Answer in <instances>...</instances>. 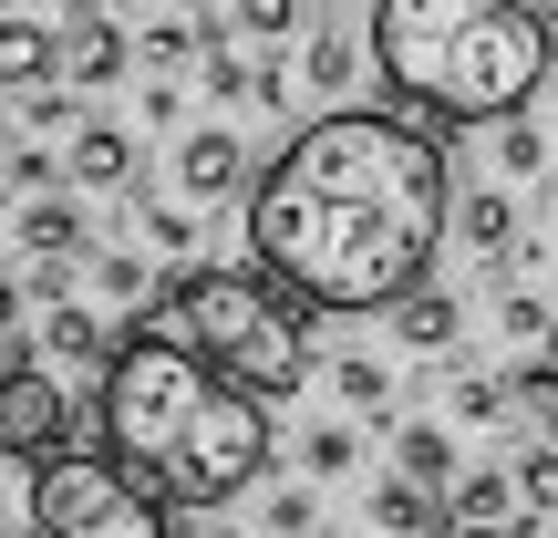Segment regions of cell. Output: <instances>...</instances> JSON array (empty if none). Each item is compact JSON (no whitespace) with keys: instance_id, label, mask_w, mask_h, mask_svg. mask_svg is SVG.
Listing matches in <instances>:
<instances>
[{"instance_id":"f35d334b","label":"cell","mask_w":558,"mask_h":538,"mask_svg":"<svg viewBox=\"0 0 558 538\" xmlns=\"http://www.w3.org/2000/svg\"><path fill=\"white\" fill-rule=\"evenodd\" d=\"M538 11H548V0H538Z\"/></svg>"},{"instance_id":"4fadbf2b","label":"cell","mask_w":558,"mask_h":538,"mask_svg":"<svg viewBox=\"0 0 558 538\" xmlns=\"http://www.w3.org/2000/svg\"><path fill=\"white\" fill-rule=\"evenodd\" d=\"M124 73H135V32H124L114 11H104V21H73V32H62V83H73L83 104H94L104 83H124Z\"/></svg>"},{"instance_id":"8992f818","label":"cell","mask_w":558,"mask_h":538,"mask_svg":"<svg viewBox=\"0 0 558 538\" xmlns=\"http://www.w3.org/2000/svg\"><path fill=\"white\" fill-rule=\"evenodd\" d=\"M83 425H94V394H73L41 352L0 362V456L11 466H41V456H62V445H83Z\"/></svg>"},{"instance_id":"2e32d148","label":"cell","mask_w":558,"mask_h":538,"mask_svg":"<svg viewBox=\"0 0 558 538\" xmlns=\"http://www.w3.org/2000/svg\"><path fill=\"white\" fill-rule=\"evenodd\" d=\"M393 332H403V352L445 362V352L465 342V300L445 290V279H424V290H403V300H393Z\"/></svg>"},{"instance_id":"f1b7e54d","label":"cell","mask_w":558,"mask_h":538,"mask_svg":"<svg viewBox=\"0 0 558 538\" xmlns=\"http://www.w3.org/2000/svg\"><path fill=\"white\" fill-rule=\"evenodd\" d=\"M507 383H518V425H558V352H527Z\"/></svg>"},{"instance_id":"d4e9b609","label":"cell","mask_w":558,"mask_h":538,"mask_svg":"<svg viewBox=\"0 0 558 538\" xmlns=\"http://www.w3.org/2000/svg\"><path fill=\"white\" fill-rule=\"evenodd\" d=\"M331 404H352V415H393V362H383V352H331Z\"/></svg>"},{"instance_id":"4316f807","label":"cell","mask_w":558,"mask_h":538,"mask_svg":"<svg viewBox=\"0 0 558 538\" xmlns=\"http://www.w3.org/2000/svg\"><path fill=\"white\" fill-rule=\"evenodd\" d=\"M259 538H320V487L311 477L269 487V498H259Z\"/></svg>"},{"instance_id":"277c9868","label":"cell","mask_w":558,"mask_h":538,"mask_svg":"<svg viewBox=\"0 0 558 538\" xmlns=\"http://www.w3.org/2000/svg\"><path fill=\"white\" fill-rule=\"evenodd\" d=\"M135 321H145V332H177L218 383H239V394H259V404H290L300 383L320 373L311 300H300L290 279H269L259 260H228V270L197 260V270H177Z\"/></svg>"},{"instance_id":"ac0fdd59","label":"cell","mask_w":558,"mask_h":538,"mask_svg":"<svg viewBox=\"0 0 558 538\" xmlns=\"http://www.w3.org/2000/svg\"><path fill=\"white\" fill-rule=\"evenodd\" d=\"M83 270H94V290H104V300H114V311H124V321H135V311H145V300H156V290H166V279H177V270H166V260H145V249H124V239H94V249H83Z\"/></svg>"},{"instance_id":"7402d4cb","label":"cell","mask_w":558,"mask_h":538,"mask_svg":"<svg viewBox=\"0 0 558 538\" xmlns=\"http://www.w3.org/2000/svg\"><path fill=\"white\" fill-rule=\"evenodd\" d=\"M486 166H497V187H538L558 166V135L527 124V115H507V124H486Z\"/></svg>"},{"instance_id":"e0dca14e","label":"cell","mask_w":558,"mask_h":538,"mask_svg":"<svg viewBox=\"0 0 558 538\" xmlns=\"http://www.w3.org/2000/svg\"><path fill=\"white\" fill-rule=\"evenodd\" d=\"M207 41H218V11H156L135 32V73H197Z\"/></svg>"},{"instance_id":"d6a6232c","label":"cell","mask_w":558,"mask_h":538,"mask_svg":"<svg viewBox=\"0 0 558 538\" xmlns=\"http://www.w3.org/2000/svg\"><path fill=\"white\" fill-rule=\"evenodd\" d=\"M21 321H32V290H21V279L0 270V332H21Z\"/></svg>"},{"instance_id":"74e56055","label":"cell","mask_w":558,"mask_h":538,"mask_svg":"<svg viewBox=\"0 0 558 538\" xmlns=\"http://www.w3.org/2000/svg\"><path fill=\"white\" fill-rule=\"evenodd\" d=\"M0 538H11V528H0Z\"/></svg>"},{"instance_id":"ba28073f","label":"cell","mask_w":558,"mask_h":538,"mask_svg":"<svg viewBox=\"0 0 558 538\" xmlns=\"http://www.w3.org/2000/svg\"><path fill=\"white\" fill-rule=\"evenodd\" d=\"M32 352L52 362L73 394H104V373H114L124 332H104V321H94V300H52V311H41V332H32Z\"/></svg>"},{"instance_id":"5b68a950","label":"cell","mask_w":558,"mask_h":538,"mask_svg":"<svg viewBox=\"0 0 558 538\" xmlns=\"http://www.w3.org/2000/svg\"><path fill=\"white\" fill-rule=\"evenodd\" d=\"M32 538H177V528L114 445H62L32 466Z\"/></svg>"},{"instance_id":"3957f363","label":"cell","mask_w":558,"mask_h":538,"mask_svg":"<svg viewBox=\"0 0 558 538\" xmlns=\"http://www.w3.org/2000/svg\"><path fill=\"white\" fill-rule=\"evenodd\" d=\"M373 73L414 124H507L558 73L538 0H373Z\"/></svg>"},{"instance_id":"4dcf8cb0","label":"cell","mask_w":558,"mask_h":538,"mask_svg":"<svg viewBox=\"0 0 558 538\" xmlns=\"http://www.w3.org/2000/svg\"><path fill=\"white\" fill-rule=\"evenodd\" d=\"M518 498H527V518H558V435L518 456Z\"/></svg>"},{"instance_id":"603a6c76","label":"cell","mask_w":558,"mask_h":538,"mask_svg":"<svg viewBox=\"0 0 558 538\" xmlns=\"http://www.w3.org/2000/svg\"><path fill=\"white\" fill-rule=\"evenodd\" d=\"M486 300H497V342H518V352H538V342H558V300L527 290V279L486 270Z\"/></svg>"},{"instance_id":"8fae6325","label":"cell","mask_w":558,"mask_h":538,"mask_svg":"<svg viewBox=\"0 0 558 538\" xmlns=\"http://www.w3.org/2000/svg\"><path fill=\"white\" fill-rule=\"evenodd\" d=\"M11 249L21 260H83V249H94V198H73V187L21 198L11 207Z\"/></svg>"},{"instance_id":"8d00e7d4","label":"cell","mask_w":558,"mask_h":538,"mask_svg":"<svg viewBox=\"0 0 558 538\" xmlns=\"http://www.w3.org/2000/svg\"><path fill=\"white\" fill-rule=\"evenodd\" d=\"M548 435H558V425H548Z\"/></svg>"},{"instance_id":"52a82bcc","label":"cell","mask_w":558,"mask_h":538,"mask_svg":"<svg viewBox=\"0 0 558 538\" xmlns=\"http://www.w3.org/2000/svg\"><path fill=\"white\" fill-rule=\"evenodd\" d=\"M166 187H177L186 207H228V198H248V135H239V124H186L177 156H166Z\"/></svg>"},{"instance_id":"9c48e42d","label":"cell","mask_w":558,"mask_h":538,"mask_svg":"<svg viewBox=\"0 0 558 538\" xmlns=\"http://www.w3.org/2000/svg\"><path fill=\"white\" fill-rule=\"evenodd\" d=\"M62 187H73V198H135V135H124L114 115H83L73 135H62Z\"/></svg>"},{"instance_id":"e575fe53","label":"cell","mask_w":558,"mask_h":538,"mask_svg":"<svg viewBox=\"0 0 558 538\" xmlns=\"http://www.w3.org/2000/svg\"><path fill=\"white\" fill-rule=\"evenodd\" d=\"M11 135H21V104H11V94H0V156H11Z\"/></svg>"},{"instance_id":"d6986e66","label":"cell","mask_w":558,"mask_h":538,"mask_svg":"<svg viewBox=\"0 0 558 538\" xmlns=\"http://www.w3.org/2000/svg\"><path fill=\"white\" fill-rule=\"evenodd\" d=\"M373 538H445V498L435 487H414V477H393V466H383L373 477Z\"/></svg>"},{"instance_id":"ffe728a7","label":"cell","mask_w":558,"mask_h":538,"mask_svg":"<svg viewBox=\"0 0 558 538\" xmlns=\"http://www.w3.org/2000/svg\"><path fill=\"white\" fill-rule=\"evenodd\" d=\"M445 425H486V435H518V383L486 373V362H465L456 383H445Z\"/></svg>"},{"instance_id":"1f68e13d","label":"cell","mask_w":558,"mask_h":538,"mask_svg":"<svg viewBox=\"0 0 558 538\" xmlns=\"http://www.w3.org/2000/svg\"><path fill=\"white\" fill-rule=\"evenodd\" d=\"M135 115L156 124V135H186V83H177V73H145V94H135Z\"/></svg>"},{"instance_id":"5bb4252c","label":"cell","mask_w":558,"mask_h":538,"mask_svg":"<svg viewBox=\"0 0 558 538\" xmlns=\"http://www.w3.org/2000/svg\"><path fill=\"white\" fill-rule=\"evenodd\" d=\"M41 83H62V32L52 21H21V11H0V94H41Z\"/></svg>"},{"instance_id":"484cf974","label":"cell","mask_w":558,"mask_h":538,"mask_svg":"<svg viewBox=\"0 0 558 538\" xmlns=\"http://www.w3.org/2000/svg\"><path fill=\"white\" fill-rule=\"evenodd\" d=\"M362 466V425L341 415V425H311V435H300V477L311 487H331V477H352Z\"/></svg>"},{"instance_id":"7a4b0ae2","label":"cell","mask_w":558,"mask_h":538,"mask_svg":"<svg viewBox=\"0 0 558 538\" xmlns=\"http://www.w3.org/2000/svg\"><path fill=\"white\" fill-rule=\"evenodd\" d=\"M94 415L104 445L177 507H228L279 466V425L259 415V394L218 383L177 332H145V321H124V352L104 373Z\"/></svg>"},{"instance_id":"83f0119b","label":"cell","mask_w":558,"mask_h":538,"mask_svg":"<svg viewBox=\"0 0 558 538\" xmlns=\"http://www.w3.org/2000/svg\"><path fill=\"white\" fill-rule=\"evenodd\" d=\"M83 115H94V104H83L73 83H41V94H21V135H41V145H52V135H73Z\"/></svg>"},{"instance_id":"6da1fadb","label":"cell","mask_w":558,"mask_h":538,"mask_svg":"<svg viewBox=\"0 0 558 538\" xmlns=\"http://www.w3.org/2000/svg\"><path fill=\"white\" fill-rule=\"evenodd\" d=\"M445 228H456V156L414 115L331 104L248 187V260L341 321L424 290Z\"/></svg>"},{"instance_id":"ab89813d","label":"cell","mask_w":558,"mask_h":538,"mask_svg":"<svg viewBox=\"0 0 558 538\" xmlns=\"http://www.w3.org/2000/svg\"><path fill=\"white\" fill-rule=\"evenodd\" d=\"M548 83H558V73H548Z\"/></svg>"},{"instance_id":"f546056e","label":"cell","mask_w":558,"mask_h":538,"mask_svg":"<svg viewBox=\"0 0 558 538\" xmlns=\"http://www.w3.org/2000/svg\"><path fill=\"white\" fill-rule=\"evenodd\" d=\"M0 187H11V198H52V187H62V156H52V145H11V166H0Z\"/></svg>"},{"instance_id":"cb8c5ba5","label":"cell","mask_w":558,"mask_h":538,"mask_svg":"<svg viewBox=\"0 0 558 538\" xmlns=\"http://www.w3.org/2000/svg\"><path fill=\"white\" fill-rule=\"evenodd\" d=\"M218 32L248 41V52H279V41L311 32V0H218Z\"/></svg>"},{"instance_id":"9a60e30c","label":"cell","mask_w":558,"mask_h":538,"mask_svg":"<svg viewBox=\"0 0 558 538\" xmlns=\"http://www.w3.org/2000/svg\"><path fill=\"white\" fill-rule=\"evenodd\" d=\"M383 445H393V477H414V487H456L465 466H456V435H445L435 415H383Z\"/></svg>"},{"instance_id":"7c38bea8","label":"cell","mask_w":558,"mask_h":538,"mask_svg":"<svg viewBox=\"0 0 558 538\" xmlns=\"http://www.w3.org/2000/svg\"><path fill=\"white\" fill-rule=\"evenodd\" d=\"M445 528H497V538H527L538 518H527V498H518V466H465V477L445 487Z\"/></svg>"},{"instance_id":"30bf717a","label":"cell","mask_w":558,"mask_h":538,"mask_svg":"<svg viewBox=\"0 0 558 538\" xmlns=\"http://www.w3.org/2000/svg\"><path fill=\"white\" fill-rule=\"evenodd\" d=\"M445 239H465L486 270H507V260H527V218H518V187H456V228Z\"/></svg>"},{"instance_id":"d590c367","label":"cell","mask_w":558,"mask_h":538,"mask_svg":"<svg viewBox=\"0 0 558 538\" xmlns=\"http://www.w3.org/2000/svg\"><path fill=\"white\" fill-rule=\"evenodd\" d=\"M548 260H558V228H548Z\"/></svg>"},{"instance_id":"836d02e7","label":"cell","mask_w":558,"mask_h":538,"mask_svg":"<svg viewBox=\"0 0 558 538\" xmlns=\"http://www.w3.org/2000/svg\"><path fill=\"white\" fill-rule=\"evenodd\" d=\"M104 11H114V0H52V21H62V32H73V21H104Z\"/></svg>"},{"instance_id":"44dd1931","label":"cell","mask_w":558,"mask_h":538,"mask_svg":"<svg viewBox=\"0 0 558 538\" xmlns=\"http://www.w3.org/2000/svg\"><path fill=\"white\" fill-rule=\"evenodd\" d=\"M197 218H207V207H186L177 187H135V228L156 239L166 270H197Z\"/></svg>"}]
</instances>
